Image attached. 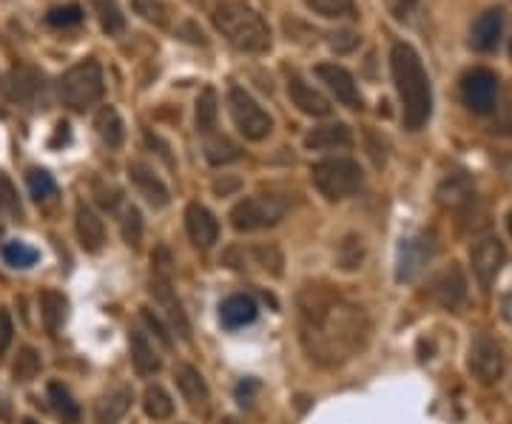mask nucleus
Returning a JSON list of instances; mask_svg holds the SVG:
<instances>
[{
	"label": "nucleus",
	"instance_id": "nucleus-1",
	"mask_svg": "<svg viewBox=\"0 0 512 424\" xmlns=\"http://www.w3.org/2000/svg\"><path fill=\"white\" fill-rule=\"evenodd\" d=\"M299 342L313 365L342 368L370 342V319L348 299L325 285H305L299 291Z\"/></svg>",
	"mask_w": 512,
	"mask_h": 424
},
{
	"label": "nucleus",
	"instance_id": "nucleus-2",
	"mask_svg": "<svg viewBox=\"0 0 512 424\" xmlns=\"http://www.w3.org/2000/svg\"><path fill=\"white\" fill-rule=\"evenodd\" d=\"M390 69H393V83L402 100V120L410 131H419L427 126L433 114V89L430 77L424 72L419 52L407 43H396L390 52Z\"/></svg>",
	"mask_w": 512,
	"mask_h": 424
},
{
	"label": "nucleus",
	"instance_id": "nucleus-3",
	"mask_svg": "<svg viewBox=\"0 0 512 424\" xmlns=\"http://www.w3.org/2000/svg\"><path fill=\"white\" fill-rule=\"evenodd\" d=\"M214 26L220 29L222 37L237 46L239 52H268L271 49V29L268 23L256 15L254 9L242 6V3H222L214 9Z\"/></svg>",
	"mask_w": 512,
	"mask_h": 424
},
{
	"label": "nucleus",
	"instance_id": "nucleus-4",
	"mask_svg": "<svg viewBox=\"0 0 512 424\" xmlns=\"http://www.w3.org/2000/svg\"><path fill=\"white\" fill-rule=\"evenodd\" d=\"M311 180L325 200L339 203V200L353 197L362 188L365 174H362L359 163L350 157H325V160L311 166Z\"/></svg>",
	"mask_w": 512,
	"mask_h": 424
},
{
	"label": "nucleus",
	"instance_id": "nucleus-5",
	"mask_svg": "<svg viewBox=\"0 0 512 424\" xmlns=\"http://www.w3.org/2000/svg\"><path fill=\"white\" fill-rule=\"evenodd\" d=\"M106 92L103 69L97 60H80L60 77V100L72 111H86L100 103Z\"/></svg>",
	"mask_w": 512,
	"mask_h": 424
},
{
	"label": "nucleus",
	"instance_id": "nucleus-6",
	"mask_svg": "<svg viewBox=\"0 0 512 424\" xmlns=\"http://www.w3.org/2000/svg\"><path fill=\"white\" fill-rule=\"evenodd\" d=\"M285 214H288V203H285V200L256 194V197L239 200V203L231 208L228 220H231V225H234L237 231L251 234V231H262V228H274V225L282 222Z\"/></svg>",
	"mask_w": 512,
	"mask_h": 424
},
{
	"label": "nucleus",
	"instance_id": "nucleus-7",
	"mask_svg": "<svg viewBox=\"0 0 512 424\" xmlns=\"http://www.w3.org/2000/svg\"><path fill=\"white\" fill-rule=\"evenodd\" d=\"M228 111H231V117H234V123H237L239 134L245 137V140H265L271 131H274V120H271V114L262 109L259 103H256L251 94L245 92V89H239L234 86L231 92H228Z\"/></svg>",
	"mask_w": 512,
	"mask_h": 424
},
{
	"label": "nucleus",
	"instance_id": "nucleus-8",
	"mask_svg": "<svg viewBox=\"0 0 512 424\" xmlns=\"http://www.w3.org/2000/svg\"><path fill=\"white\" fill-rule=\"evenodd\" d=\"M467 368H470L478 385H484V388H490L504 376L507 359H504V351H501V345L495 342L493 336H478L476 342L470 345Z\"/></svg>",
	"mask_w": 512,
	"mask_h": 424
},
{
	"label": "nucleus",
	"instance_id": "nucleus-9",
	"mask_svg": "<svg viewBox=\"0 0 512 424\" xmlns=\"http://www.w3.org/2000/svg\"><path fill=\"white\" fill-rule=\"evenodd\" d=\"M461 100L476 114H490L498 103V77L490 69H473L461 77Z\"/></svg>",
	"mask_w": 512,
	"mask_h": 424
},
{
	"label": "nucleus",
	"instance_id": "nucleus-10",
	"mask_svg": "<svg viewBox=\"0 0 512 424\" xmlns=\"http://www.w3.org/2000/svg\"><path fill=\"white\" fill-rule=\"evenodd\" d=\"M470 262H473V274H476L478 285H481V288H490L495 279H498V274H501L504 262H507V251H504L501 240L484 237V240H478L476 245H473Z\"/></svg>",
	"mask_w": 512,
	"mask_h": 424
},
{
	"label": "nucleus",
	"instance_id": "nucleus-11",
	"mask_svg": "<svg viewBox=\"0 0 512 424\" xmlns=\"http://www.w3.org/2000/svg\"><path fill=\"white\" fill-rule=\"evenodd\" d=\"M316 74H319V80L328 86L330 92H333V97H336L342 106H348V109L353 111L365 109L362 92H359L353 74H350L345 66H339V63H319V66H316Z\"/></svg>",
	"mask_w": 512,
	"mask_h": 424
},
{
	"label": "nucleus",
	"instance_id": "nucleus-12",
	"mask_svg": "<svg viewBox=\"0 0 512 424\" xmlns=\"http://www.w3.org/2000/svg\"><path fill=\"white\" fill-rule=\"evenodd\" d=\"M9 94L20 106L29 109H46V77L32 66H18L9 74Z\"/></svg>",
	"mask_w": 512,
	"mask_h": 424
},
{
	"label": "nucleus",
	"instance_id": "nucleus-13",
	"mask_svg": "<svg viewBox=\"0 0 512 424\" xmlns=\"http://www.w3.org/2000/svg\"><path fill=\"white\" fill-rule=\"evenodd\" d=\"M427 294H430V299H433L436 305H441L444 311H456V308H461V302L467 299V277H464V271H461L458 265L444 268L441 274L433 277Z\"/></svg>",
	"mask_w": 512,
	"mask_h": 424
},
{
	"label": "nucleus",
	"instance_id": "nucleus-14",
	"mask_svg": "<svg viewBox=\"0 0 512 424\" xmlns=\"http://www.w3.org/2000/svg\"><path fill=\"white\" fill-rule=\"evenodd\" d=\"M148 291L154 296V302L165 311L171 328L180 333L183 339H191V325H188V316L183 311V302L177 299V291L171 288V279L165 277V274H154L151 282H148Z\"/></svg>",
	"mask_w": 512,
	"mask_h": 424
},
{
	"label": "nucleus",
	"instance_id": "nucleus-15",
	"mask_svg": "<svg viewBox=\"0 0 512 424\" xmlns=\"http://www.w3.org/2000/svg\"><path fill=\"white\" fill-rule=\"evenodd\" d=\"M185 231L200 251H208L214 242L220 240V222L200 203H191L185 208Z\"/></svg>",
	"mask_w": 512,
	"mask_h": 424
},
{
	"label": "nucleus",
	"instance_id": "nucleus-16",
	"mask_svg": "<svg viewBox=\"0 0 512 424\" xmlns=\"http://www.w3.org/2000/svg\"><path fill=\"white\" fill-rule=\"evenodd\" d=\"M433 257V240L427 234L413 237V240H404L399 248V268H396V279L407 282L419 274L421 268L427 265V259Z\"/></svg>",
	"mask_w": 512,
	"mask_h": 424
},
{
	"label": "nucleus",
	"instance_id": "nucleus-17",
	"mask_svg": "<svg viewBox=\"0 0 512 424\" xmlns=\"http://www.w3.org/2000/svg\"><path fill=\"white\" fill-rule=\"evenodd\" d=\"M288 97H291L293 106L302 114H308V117H328L330 109H333L328 97L322 92H316L313 86H308L299 74L288 77Z\"/></svg>",
	"mask_w": 512,
	"mask_h": 424
},
{
	"label": "nucleus",
	"instance_id": "nucleus-18",
	"mask_svg": "<svg viewBox=\"0 0 512 424\" xmlns=\"http://www.w3.org/2000/svg\"><path fill=\"white\" fill-rule=\"evenodd\" d=\"M74 228H77V240L83 245V251H89V254L103 251V245H106V225H103V220L94 214L89 205H77Z\"/></svg>",
	"mask_w": 512,
	"mask_h": 424
},
{
	"label": "nucleus",
	"instance_id": "nucleus-19",
	"mask_svg": "<svg viewBox=\"0 0 512 424\" xmlns=\"http://www.w3.org/2000/svg\"><path fill=\"white\" fill-rule=\"evenodd\" d=\"M504 32V9H487L470 29V46L476 52H493Z\"/></svg>",
	"mask_w": 512,
	"mask_h": 424
},
{
	"label": "nucleus",
	"instance_id": "nucleus-20",
	"mask_svg": "<svg viewBox=\"0 0 512 424\" xmlns=\"http://www.w3.org/2000/svg\"><path fill=\"white\" fill-rule=\"evenodd\" d=\"M259 314V305H256L254 296L248 294H231L228 299H222L220 305V322L228 331H237L251 325Z\"/></svg>",
	"mask_w": 512,
	"mask_h": 424
},
{
	"label": "nucleus",
	"instance_id": "nucleus-21",
	"mask_svg": "<svg viewBox=\"0 0 512 424\" xmlns=\"http://www.w3.org/2000/svg\"><path fill=\"white\" fill-rule=\"evenodd\" d=\"M128 174H131V183L137 185V191L148 200V205L165 208V205L171 203V194H168L165 183L146 166V163H131V166H128Z\"/></svg>",
	"mask_w": 512,
	"mask_h": 424
},
{
	"label": "nucleus",
	"instance_id": "nucleus-22",
	"mask_svg": "<svg viewBox=\"0 0 512 424\" xmlns=\"http://www.w3.org/2000/svg\"><path fill=\"white\" fill-rule=\"evenodd\" d=\"M174 382H177V388L183 393V399L191 407H205L208 405V399H211V390L205 385V379H202V373L194 365H185L180 362L177 368H174Z\"/></svg>",
	"mask_w": 512,
	"mask_h": 424
},
{
	"label": "nucleus",
	"instance_id": "nucleus-23",
	"mask_svg": "<svg viewBox=\"0 0 512 424\" xmlns=\"http://www.w3.org/2000/svg\"><path fill=\"white\" fill-rule=\"evenodd\" d=\"M131 402H134L131 390L111 388L109 393L100 396V402L94 407V424H120L126 419Z\"/></svg>",
	"mask_w": 512,
	"mask_h": 424
},
{
	"label": "nucleus",
	"instance_id": "nucleus-24",
	"mask_svg": "<svg viewBox=\"0 0 512 424\" xmlns=\"http://www.w3.org/2000/svg\"><path fill=\"white\" fill-rule=\"evenodd\" d=\"M128 345H131V362H134V370H137L140 376H154L157 370L163 368L160 356H157L154 345L148 342V336L143 331L128 333Z\"/></svg>",
	"mask_w": 512,
	"mask_h": 424
},
{
	"label": "nucleus",
	"instance_id": "nucleus-25",
	"mask_svg": "<svg viewBox=\"0 0 512 424\" xmlns=\"http://www.w3.org/2000/svg\"><path fill=\"white\" fill-rule=\"evenodd\" d=\"M353 143V134L345 123H328L319 126L305 137V146L313 151H328V148H348Z\"/></svg>",
	"mask_w": 512,
	"mask_h": 424
},
{
	"label": "nucleus",
	"instance_id": "nucleus-26",
	"mask_svg": "<svg viewBox=\"0 0 512 424\" xmlns=\"http://www.w3.org/2000/svg\"><path fill=\"white\" fill-rule=\"evenodd\" d=\"M66 314H69V299L60 294V291H43L40 294V316H43L46 331H60L63 322H66Z\"/></svg>",
	"mask_w": 512,
	"mask_h": 424
},
{
	"label": "nucleus",
	"instance_id": "nucleus-27",
	"mask_svg": "<svg viewBox=\"0 0 512 424\" xmlns=\"http://www.w3.org/2000/svg\"><path fill=\"white\" fill-rule=\"evenodd\" d=\"M94 129H97L100 140H103L109 148L123 146L126 131H123V120H120V114H117L114 106H103V109L97 111V117H94Z\"/></svg>",
	"mask_w": 512,
	"mask_h": 424
},
{
	"label": "nucleus",
	"instance_id": "nucleus-28",
	"mask_svg": "<svg viewBox=\"0 0 512 424\" xmlns=\"http://www.w3.org/2000/svg\"><path fill=\"white\" fill-rule=\"evenodd\" d=\"M362 262H365V240L356 237V234H348L336 248V265H339V271L353 274V271L362 268Z\"/></svg>",
	"mask_w": 512,
	"mask_h": 424
},
{
	"label": "nucleus",
	"instance_id": "nucleus-29",
	"mask_svg": "<svg viewBox=\"0 0 512 424\" xmlns=\"http://www.w3.org/2000/svg\"><path fill=\"white\" fill-rule=\"evenodd\" d=\"M143 410H146L148 419L165 422V419L174 416V402H171V396L165 393V388H160V385H148L146 393H143Z\"/></svg>",
	"mask_w": 512,
	"mask_h": 424
},
{
	"label": "nucleus",
	"instance_id": "nucleus-30",
	"mask_svg": "<svg viewBox=\"0 0 512 424\" xmlns=\"http://www.w3.org/2000/svg\"><path fill=\"white\" fill-rule=\"evenodd\" d=\"M49 402H52V410H55L57 416L66 424L80 422V407H77V402L72 399V393L63 388L60 382H52V385H49Z\"/></svg>",
	"mask_w": 512,
	"mask_h": 424
},
{
	"label": "nucleus",
	"instance_id": "nucleus-31",
	"mask_svg": "<svg viewBox=\"0 0 512 424\" xmlns=\"http://www.w3.org/2000/svg\"><path fill=\"white\" fill-rule=\"evenodd\" d=\"M239 157H242V151L234 140H228V137H211L208 143H205V160L211 163V166H228V163H237Z\"/></svg>",
	"mask_w": 512,
	"mask_h": 424
},
{
	"label": "nucleus",
	"instance_id": "nucleus-32",
	"mask_svg": "<svg viewBox=\"0 0 512 424\" xmlns=\"http://www.w3.org/2000/svg\"><path fill=\"white\" fill-rule=\"evenodd\" d=\"M470 197H473V185L467 183V177H450L439 188V203L450 205V208L470 203Z\"/></svg>",
	"mask_w": 512,
	"mask_h": 424
},
{
	"label": "nucleus",
	"instance_id": "nucleus-33",
	"mask_svg": "<svg viewBox=\"0 0 512 424\" xmlns=\"http://www.w3.org/2000/svg\"><path fill=\"white\" fill-rule=\"evenodd\" d=\"M217 129V92L214 89H202L197 100V131L211 134Z\"/></svg>",
	"mask_w": 512,
	"mask_h": 424
},
{
	"label": "nucleus",
	"instance_id": "nucleus-34",
	"mask_svg": "<svg viewBox=\"0 0 512 424\" xmlns=\"http://www.w3.org/2000/svg\"><path fill=\"white\" fill-rule=\"evenodd\" d=\"M37 373H40V353L35 348H20L15 362H12V376L15 382H32Z\"/></svg>",
	"mask_w": 512,
	"mask_h": 424
},
{
	"label": "nucleus",
	"instance_id": "nucleus-35",
	"mask_svg": "<svg viewBox=\"0 0 512 424\" xmlns=\"http://www.w3.org/2000/svg\"><path fill=\"white\" fill-rule=\"evenodd\" d=\"M37 259H40V254H37L32 245H26V242L12 240L3 245V262L12 265V268H20V271L23 268H32Z\"/></svg>",
	"mask_w": 512,
	"mask_h": 424
},
{
	"label": "nucleus",
	"instance_id": "nucleus-36",
	"mask_svg": "<svg viewBox=\"0 0 512 424\" xmlns=\"http://www.w3.org/2000/svg\"><path fill=\"white\" fill-rule=\"evenodd\" d=\"M26 185H29V194L35 197L37 203L52 200L57 194L55 177H52L49 171H43V168H32V171L26 174Z\"/></svg>",
	"mask_w": 512,
	"mask_h": 424
},
{
	"label": "nucleus",
	"instance_id": "nucleus-37",
	"mask_svg": "<svg viewBox=\"0 0 512 424\" xmlns=\"http://www.w3.org/2000/svg\"><path fill=\"white\" fill-rule=\"evenodd\" d=\"M92 3H94V9H97V15H100V26H103L109 35L123 32L126 18L120 15V9H117V0H92Z\"/></svg>",
	"mask_w": 512,
	"mask_h": 424
},
{
	"label": "nucleus",
	"instance_id": "nucleus-38",
	"mask_svg": "<svg viewBox=\"0 0 512 424\" xmlns=\"http://www.w3.org/2000/svg\"><path fill=\"white\" fill-rule=\"evenodd\" d=\"M308 6L322 18H353L356 15L353 0H308Z\"/></svg>",
	"mask_w": 512,
	"mask_h": 424
},
{
	"label": "nucleus",
	"instance_id": "nucleus-39",
	"mask_svg": "<svg viewBox=\"0 0 512 424\" xmlns=\"http://www.w3.org/2000/svg\"><path fill=\"white\" fill-rule=\"evenodd\" d=\"M120 231H123V240L128 245H140L143 240V217H140V211H137V205H126V211H123V220H120Z\"/></svg>",
	"mask_w": 512,
	"mask_h": 424
},
{
	"label": "nucleus",
	"instance_id": "nucleus-40",
	"mask_svg": "<svg viewBox=\"0 0 512 424\" xmlns=\"http://www.w3.org/2000/svg\"><path fill=\"white\" fill-rule=\"evenodd\" d=\"M131 9L143 20L154 23V26H165L168 23V6H165L163 0H131Z\"/></svg>",
	"mask_w": 512,
	"mask_h": 424
},
{
	"label": "nucleus",
	"instance_id": "nucleus-41",
	"mask_svg": "<svg viewBox=\"0 0 512 424\" xmlns=\"http://www.w3.org/2000/svg\"><path fill=\"white\" fill-rule=\"evenodd\" d=\"M83 20V9L80 6H74V3H69V6H55L49 15H46V23L49 26H77Z\"/></svg>",
	"mask_w": 512,
	"mask_h": 424
},
{
	"label": "nucleus",
	"instance_id": "nucleus-42",
	"mask_svg": "<svg viewBox=\"0 0 512 424\" xmlns=\"http://www.w3.org/2000/svg\"><path fill=\"white\" fill-rule=\"evenodd\" d=\"M0 211H6V214H20V200H18V191H15V185L12 180L0 171Z\"/></svg>",
	"mask_w": 512,
	"mask_h": 424
},
{
	"label": "nucleus",
	"instance_id": "nucleus-43",
	"mask_svg": "<svg viewBox=\"0 0 512 424\" xmlns=\"http://www.w3.org/2000/svg\"><path fill=\"white\" fill-rule=\"evenodd\" d=\"M143 322L148 325V331L154 333V336H157V339L163 342L165 348H171V333H168V328L163 325V319L154 314L151 308H143Z\"/></svg>",
	"mask_w": 512,
	"mask_h": 424
},
{
	"label": "nucleus",
	"instance_id": "nucleus-44",
	"mask_svg": "<svg viewBox=\"0 0 512 424\" xmlns=\"http://www.w3.org/2000/svg\"><path fill=\"white\" fill-rule=\"evenodd\" d=\"M330 46H333L336 52H353V49L359 46V37L353 35V32H333V35H330Z\"/></svg>",
	"mask_w": 512,
	"mask_h": 424
},
{
	"label": "nucleus",
	"instance_id": "nucleus-45",
	"mask_svg": "<svg viewBox=\"0 0 512 424\" xmlns=\"http://www.w3.org/2000/svg\"><path fill=\"white\" fill-rule=\"evenodd\" d=\"M94 194H97V203L103 205V208H114V205L120 203V191L114 188V185H103L97 183V188H94Z\"/></svg>",
	"mask_w": 512,
	"mask_h": 424
},
{
	"label": "nucleus",
	"instance_id": "nucleus-46",
	"mask_svg": "<svg viewBox=\"0 0 512 424\" xmlns=\"http://www.w3.org/2000/svg\"><path fill=\"white\" fill-rule=\"evenodd\" d=\"M416 3H419V0H384V6L390 9V15L399 20L410 18V12L416 9Z\"/></svg>",
	"mask_w": 512,
	"mask_h": 424
},
{
	"label": "nucleus",
	"instance_id": "nucleus-47",
	"mask_svg": "<svg viewBox=\"0 0 512 424\" xmlns=\"http://www.w3.org/2000/svg\"><path fill=\"white\" fill-rule=\"evenodd\" d=\"M12 333H15V328H12V316L0 308V353L12 345Z\"/></svg>",
	"mask_w": 512,
	"mask_h": 424
},
{
	"label": "nucleus",
	"instance_id": "nucleus-48",
	"mask_svg": "<svg viewBox=\"0 0 512 424\" xmlns=\"http://www.w3.org/2000/svg\"><path fill=\"white\" fill-rule=\"evenodd\" d=\"M501 311H504V319L512 325V294L504 296V302H501Z\"/></svg>",
	"mask_w": 512,
	"mask_h": 424
},
{
	"label": "nucleus",
	"instance_id": "nucleus-49",
	"mask_svg": "<svg viewBox=\"0 0 512 424\" xmlns=\"http://www.w3.org/2000/svg\"><path fill=\"white\" fill-rule=\"evenodd\" d=\"M507 228H510V234H512V211H510V217H507Z\"/></svg>",
	"mask_w": 512,
	"mask_h": 424
},
{
	"label": "nucleus",
	"instance_id": "nucleus-50",
	"mask_svg": "<svg viewBox=\"0 0 512 424\" xmlns=\"http://www.w3.org/2000/svg\"><path fill=\"white\" fill-rule=\"evenodd\" d=\"M20 424H37V422H35V419H23V422H20Z\"/></svg>",
	"mask_w": 512,
	"mask_h": 424
},
{
	"label": "nucleus",
	"instance_id": "nucleus-51",
	"mask_svg": "<svg viewBox=\"0 0 512 424\" xmlns=\"http://www.w3.org/2000/svg\"><path fill=\"white\" fill-rule=\"evenodd\" d=\"M222 424H237V422H234V419H225V422H222Z\"/></svg>",
	"mask_w": 512,
	"mask_h": 424
}]
</instances>
